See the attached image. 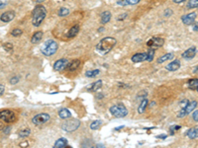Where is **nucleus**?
I'll return each instance as SVG.
<instances>
[{"mask_svg": "<svg viewBox=\"0 0 198 148\" xmlns=\"http://www.w3.org/2000/svg\"><path fill=\"white\" fill-rule=\"evenodd\" d=\"M69 63L68 59L67 58H61L59 60H57L54 63V69L56 71H62L63 69H66Z\"/></svg>", "mask_w": 198, "mask_h": 148, "instance_id": "nucleus-10", "label": "nucleus"}, {"mask_svg": "<svg viewBox=\"0 0 198 148\" xmlns=\"http://www.w3.org/2000/svg\"><path fill=\"white\" fill-rule=\"evenodd\" d=\"M32 1H34L35 3H41V2H43L44 0H32Z\"/></svg>", "mask_w": 198, "mask_h": 148, "instance_id": "nucleus-49", "label": "nucleus"}, {"mask_svg": "<svg viewBox=\"0 0 198 148\" xmlns=\"http://www.w3.org/2000/svg\"><path fill=\"white\" fill-rule=\"evenodd\" d=\"M117 3L119 5H121V6H125V5L127 4V1L126 0H117Z\"/></svg>", "mask_w": 198, "mask_h": 148, "instance_id": "nucleus-43", "label": "nucleus"}, {"mask_svg": "<svg viewBox=\"0 0 198 148\" xmlns=\"http://www.w3.org/2000/svg\"><path fill=\"white\" fill-rule=\"evenodd\" d=\"M99 69H94V70H88L85 72V76L88 77V78H93V77H96L98 74H99Z\"/></svg>", "mask_w": 198, "mask_h": 148, "instance_id": "nucleus-27", "label": "nucleus"}, {"mask_svg": "<svg viewBox=\"0 0 198 148\" xmlns=\"http://www.w3.org/2000/svg\"><path fill=\"white\" fill-rule=\"evenodd\" d=\"M164 44H165V39H162L161 37H153L147 42L148 47L150 49H155L162 47Z\"/></svg>", "mask_w": 198, "mask_h": 148, "instance_id": "nucleus-8", "label": "nucleus"}, {"mask_svg": "<svg viewBox=\"0 0 198 148\" xmlns=\"http://www.w3.org/2000/svg\"><path fill=\"white\" fill-rule=\"evenodd\" d=\"M19 80H20V77L19 76H14V77H12L10 79V83L12 84V85H15V84H17L19 82Z\"/></svg>", "mask_w": 198, "mask_h": 148, "instance_id": "nucleus-36", "label": "nucleus"}, {"mask_svg": "<svg viewBox=\"0 0 198 148\" xmlns=\"http://www.w3.org/2000/svg\"><path fill=\"white\" fill-rule=\"evenodd\" d=\"M127 1V4H129V5H135L137 3H139L141 0H126Z\"/></svg>", "mask_w": 198, "mask_h": 148, "instance_id": "nucleus-40", "label": "nucleus"}, {"mask_svg": "<svg viewBox=\"0 0 198 148\" xmlns=\"http://www.w3.org/2000/svg\"><path fill=\"white\" fill-rule=\"evenodd\" d=\"M188 103H189V101H188L187 99H184V100H182V101L179 103V106H180V108H184Z\"/></svg>", "mask_w": 198, "mask_h": 148, "instance_id": "nucleus-38", "label": "nucleus"}, {"mask_svg": "<svg viewBox=\"0 0 198 148\" xmlns=\"http://www.w3.org/2000/svg\"><path fill=\"white\" fill-rule=\"evenodd\" d=\"M193 31L198 32V23H195V24H194V26H193Z\"/></svg>", "mask_w": 198, "mask_h": 148, "instance_id": "nucleus-47", "label": "nucleus"}, {"mask_svg": "<svg viewBox=\"0 0 198 148\" xmlns=\"http://www.w3.org/2000/svg\"><path fill=\"white\" fill-rule=\"evenodd\" d=\"M43 36H44V34L42 31H38L36 32L33 35L32 39H31V43L32 44H38L39 42H41V39H43Z\"/></svg>", "mask_w": 198, "mask_h": 148, "instance_id": "nucleus-17", "label": "nucleus"}, {"mask_svg": "<svg viewBox=\"0 0 198 148\" xmlns=\"http://www.w3.org/2000/svg\"><path fill=\"white\" fill-rule=\"evenodd\" d=\"M67 146V140L66 138H59L57 141H56V143L54 145L55 148H65Z\"/></svg>", "mask_w": 198, "mask_h": 148, "instance_id": "nucleus-20", "label": "nucleus"}, {"mask_svg": "<svg viewBox=\"0 0 198 148\" xmlns=\"http://www.w3.org/2000/svg\"><path fill=\"white\" fill-rule=\"evenodd\" d=\"M173 56H174V54H173L172 53H166V54H164L162 56H161V58L158 59V63H162V62H165V61L171 60V59L173 58Z\"/></svg>", "mask_w": 198, "mask_h": 148, "instance_id": "nucleus-24", "label": "nucleus"}, {"mask_svg": "<svg viewBox=\"0 0 198 148\" xmlns=\"http://www.w3.org/2000/svg\"><path fill=\"white\" fill-rule=\"evenodd\" d=\"M59 116L62 119H67L72 117V113L67 109H66V108H62V109L60 110V112H59Z\"/></svg>", "mask_w": 198, "mask_h": 148, "instance_id": "nucleus-19", "label": "nucleus"}, {"mask_svg": "<svg viewBox=\"0 0 198 148\" xmlns=\"http://www.w3.org/2000/svg\"><path fill=\"white\" fill-rule=\"evenodd\" d=\"M172 1H173L174 3H177V4H179V3H182V2L186 1V0H172Z\"/></svg>", "mask_w": 198, "mask_h": 148, "instance_id": "nucleus-46", "label": "nucleus"}, {"mask_svg": "<svg viewBox=\"0 0 198 148\" xmlns=\"http://www.w3.org/2000/svg\"><path fill=\"white\" fill-rule=\"evenodd\" d=\"M167 137L166 134H161V135H158L156 136V138H162V139H166Z\"/></svg>", "mask_w": 198, "mask_h": 148, "instance_id": "nucleus-45", "label": "nucleus"}, {"mask_svg": "<svg viewBox=\"0 0 198 148\" xmlns=\"http://www.w3.org/2000/svg\"><path fill=\"white\" fill-rule=\"evenodd\" d=\"M193 72H194V73H198V65L193 69Z\"/></svg>", "mask_w": 198, "mask_h": 148, "instance_id": "nucleus-50", "label": "nucleus"}, {"mask_svg": "<svg viewBox=\"0 0 198 148\" xmlns=\"http://www.w3.org/2000/svg\"><path fill=\"white\" fill-rule=\"evenodd\" d=\"M47 16V9L43 5H37L32 12V23L35 27H40Z\"/></svg>", "mask_w": 198, "mask_h": 148, "instance_id": "nucleus-2", "label": "nucleus"}, {"mask_svg": "<svg viewBox=\"0 0 198 148\" xmlns=\"http://www.w3.org/2000/svg\"><path fill=\"white\" fill-rule=\"evenodd\" d=\"M80 65V60L79 59H74L72 61H71L67 65V68L69 71H74L77 68H78V66Z\"/></svg>", "mask_w": 198, "mask_h": 148, "instance_id": "nucleus-22", "label": "nucleus"}, {"mask_svg": "<svg viewBox=\"0 0 198 148\" xmlns=\"http://www.w3.org/2000/svg\"><path fill=\"white\" fill-rule=\"evenodd\" d=\"M30 133H31L30 129H24V130H21V132H19V136L20 137H27Z\"/></svg>", "mask_w": 198, "mask_h": 148, "instance_id": "nucleus-35", "label": "nucleus"}, {"mask_svg": "<svg viewBox=\"0 0 198 148\" xmlns=\"http://www.w3.org/2000/svg\"><path fill=\"white\" fill-rule=\"evenodd\" d=\"M116 44H117V41H116V39H114L112 37L103 38L96 45V50L98 52L99 54L105 55L115 47Z\"/></svg>", "mask_w": 198, "mask_h": 148, "instance_id": "nucleus-1", "label": "nucleus"}, {"mask_svg": "<svg viewBox=\"0 0 198 148\" xmlns=\"http://www.w3.org/2000/svg\"><path fill=\"white\" fill-rule=\"evenodd\" d=\"M185 135L187 136L189 139H195L198 137V126H196L195 127L190 128L187 132L185 133Z\"/></svg>", "mask_w": 198, "mask_h": 148, "instance_id": "nucleus-16", "label": "nucleus"}, {"mask_svg": "<svg viewBox=\"0 0 198 148\" xmlns=\"http://www.w3.org/2000/svg\"><path fill=\"white\" fill-rule=\"evenodd\" d=\"M196 91H197V92H198V88H197V89H196Z\"/></svg>", "mask_w": 198, "mask_h": 148, "instance_id": "nucleus-52", "label": "nucleus"}, {"mask_svg": "<svg viewBox=\"0 0 198 148\" xmlns=\"http://www.w3.org/2000/svg\"><path fill=\"white\" fill-rule=\"evenodd\" d=\"M15 18V13L13 11H6L1 16H0V20L3 23H9Z\"/></svg>", "mask_w": 198, "mask_h": 148, "instance_id": "nucleus-13", "label": "nucleus"}, {"mask_svg": "<svg viewBox=\"0 0 198 148\" xmlns=\"http://www.w3.org/2000/svg\"><path fill=\"white\" fill-rule=\"evenodd\" d=\"M101 123H102V122L99 121V119H96V121H93V122L90 123V128H91L92 130H96V129H98L99 127H100Z\"/></svg>", "mask_w": 198, "mask_h": 148, "instance_id": "nucleus-28", "label": "nucleus"}, {"mask_svg": "<svg viewBox=\"0 0 198 148\" xmlns=\"http://www.w3.org/2000/svg\"><path fill=\"white\" fill-rule=\"evenodd\" d=\"M179 67H180V61L178 59H176L171 61V63H168L166 68L168 71H176Z\"/></svg>", "mask_w": 198, "mask_h": 148, "instance_id": "nucleus-15", "label": "nucleus"}, {"mask_svg": "<svg viewBox=\"0 0 198 148\" xmlns=\"http://www.w3.org/2000/svg\"><path fill=\"white\" fill-rule=\"evenodd\" d=\"M23 31L21 29H19V28H16V29H14L12 32H11V35H12L13 37H20L22 35Z\"/></svg>", "mask_w": 198, "mask_h": 148, "instance_id": "nucleus-33", "label": "nucleus"}, {"mask_svg": "<svg viewBox=\"0 0 198 148\" xmlns=\"http://www.w3.org/2000/svg\"><path fill=\"white\" fill-rule=\"evenodd\" d=\"M123 127H116V128H115V130H120V129H122Z\"/></svg>", "mask_w": 198, "mask_h": 148, "instance_id": "nucleus-51", "label": "nucleus"}, {"mask_svg": "<svg viewBox=\"0 0 198 148\" xmlns=\"http://www.w3.org/2000/svg\"><path fill=\"white\" fill-rule=\"evenodd\" d=\"M78 32H79V26L78 25L72 26L71 29H69V31L67 32V38H73V37H75V36L77 35Z\"/></svg>", "mask_w": 198, "mask_h": 148, "instance_id": "nucleus-18", "label": "nucleus"}, {"mask_svg": "<svg viewBox=\"0 0 198 148\" xmlns=\"http://www.w3.org/2000/svg\"><path fill=\"white\" fill-rule=\"evenodd\" d=\"M196 106H197V102H196V101H191V102H189V103H188L187 105H186L184 108H181V110H180V111L178 112V113H177L176 117L179 118H182L186 117V116L189 115V113L195 109Z\"/></svg>", "mask_w": 198, "mask_h": 148, "instance_id": "nucleus-6", "label": "nucleus"}, {"mask_svg": "<svg viewBox=\"0 0 198 148\" xmlns=\"http://www.w3.org/2000/svg\"><path fill=\"white\" fill-rule=\"evenodd\" d=\"M148 104H149V101L147 98H144L141 102V104H140L139 108H138V113H143L146 109H147V107H148Z\"/></svg>", "mask_w": 198, "mask_h": 148, "instance_id": "nucleus-23", "label": "nucleus"}, {"mask_svg": "<svg viewBox=\"0 0 198 148\" xmlns=\"http://www.w3.org/2000/svg\"><path fill=\"white\" fill-rule=\"evenodd\" d=\"M4 91H5V87L2 84H0V96H2L4 94Z\"/></svg>", "mask_w": 198, "mask_h": 148, "instance_id": "nucleus-44", "label": "nucleus"}, {"mask_svg": "<svg viewBox=\"0 0 198 148\" xmlns=\"http://www.w3.org/2000/svg\"><path fill=\"white\" fill-rule=\"evenodd\" d=\"M57 49H59V44H57V42L53 39H48L44 43L43 48L41 49V53L46 56H51L57 53Z\"/></svg>", "mask_w": 198, "mask_h": 148, "instance_id": "nucleus-3", "label": "nucleus"}, {"mask_svg": "<svg viewBox=\"0 0 198 148\" xmlns=\"http://www.w3.org/2000/svg\"><path fill=\"white\" fill-rule=\"evenodd\" d=\"M100 18H101L102 24H106V23H108L110 19H111V13H110L109 11H104V12L101 13Z\"/></svg>", "mask_w": 198, "mask_h": 148, "instance_id": "nucleus-21", "label": "nucleus"}, {"mask_svg": "<svg viewBox=\"0 0 198 148\" xmlns=\"http://www.w3.org/2000/svg\"><path fill=\"white\" fill-rule=\"evenodd\" d=\"M79 126H80V122L78 119L69 118L62 123V130H65L67 132H72L74 130H77L79 127Z\"/></svg>", "mask_w": 198, "mask_h": 148, "instance_id": "nucleus-5", "label": "nucleus"}, {"mask_svg": "<svg viewBox=\"0 0 198 148\" xmlns=\"http://www.w3.org/2000/svg\"><path fill=\"white\" fill-rule=\"evenodd\" d=\"M126 16H127V14H125L124 16H123V15H122V16H120V17H119V18H118V21H121L122 19H123V20H124Z\"/></svg>", "mask_w": 198, "mask_h": 148, "instance_id": "nucleus-48", "label": "nucleus"}, {"mask_svg": "<svg viewBox=\"0 0 198 148\" xmlns=\"http://www.w3.org/2000/svg\"><path fill=\"white\" fill-rule=\"evenodd\" d=\"M171 14H172V10H171V9H166V10L165 11L164 16H165V17H168V16L171 15Z\"/></svg>", "mask_w": 198, "mask_h": 148, "instance_id": "nucleus-42", "label": "nucleus"}, {"mask_svg": "<svg viewBox=\"0 0 198 148\" xmlns=\"http://www.w3.org/2000/svg\"><path fill=\"white\" fill-rule=\"evenodd\" d=\"M187 8L188 9L198 8V0H189L187 3Z\"/></svg>", "mask_w": 198, "mask_h": 148, "instance_id": "nucleus-30", "label": "nucleus"}, {"mask_svg": "<svg viewBox=\"0 0 198 148\" xmlns=\"http://www.w3.org/2000/svg\"><path fill=\"white\" fill-rule=\"evenodd\" d=\"M57 14H59L60 17H66L69 14V10L67 8H65V7H62L59 10V12H57Z\"/></svg>", "mask_w": 198, "mask_h": 148, "instance_id": "nucleus-31", "label": "nucleus"}, {"mask_svg": "<svg viewBox=\"0 0 198 148\" xmlns=\"http://www.w3.org/2000/svg\"><path fill=\"white\" fill-rule=\"evenodd\" d=\"M180 128H181V127H180V126H176V124H173V126H171L170 127V132H171V135H173L176 132H178Z\"/></svg>", "mask_w": 198, "mask_h": 148, "instance_id": "nucleus-32", "label": "nucleus"}, {"mask_svg": "<svg viewBox=\"0 0 198 148\" xmlns=\"http://www.w3.org/2000/svg\"><path fill=\"white\" fill-rule=\"evenodd\" d=\"M155 49H150L147 52V60L148 61H153L155 58Z\"/></svg>", "mask_w": 198, "mask_h": 148, "instance_id": "nucleus-29", "label": "nucleus"}, {"mask_svg": "<svg viewBox=\"0 0 198 148\" xmlns=\"http://www.w3.org/2000/svg\"><path fill=\"white\" fill-rule=\"evenodd\" d=\"M195 54H196V48L195 47H191L188 49H186L185 52L181 54V56H182V58L189 60V59L194 58Z\"/></svg>", "mask_w": 198, "mask_h": 148, "instance_id": "nucleus-12", "label": "nucleus"}, {"mask_svg": "<svg viewBox=\"0 0 198 148\" xmlns=\"http://www.w3.org/2000/svg\"><path fill=\"white\" fill-rule=\"evenodd\" d=\"M50 118H51V116L49 113H38V115L35 116L32 118V123L35 124V126H41V124H44L47 122H49Z\"/></svg>", "mask_w": 198, "mask_h": 148, "instance_id": "nucleus-7", "label": "nucleus"}, {"mask_svg": "<svg viewBox=\"0 0 198 148\" xmlns=\"http://www.w3.org/2000/svg\"><path fill=\"white\" fill-rule=\"evenodd\" d=\"M195 18H196V13L193 12V13L183 15L181 17V21L183 22L184 25H192L195 23Z\"/></svg>", "mask_w": 198, "mask_h": 148, "instance_id": "nucleus-11", "label": "nucleus"}, {"mask_svg": "<svg viewBox=\"0 0 198 148\" xmlns=\"http://www.w3.org/2000/svg\"><path fill=\"white\" fill-rule=\"evenodd\" d=\"M147 60V53H135L132 56V61L137 63V62H143Z\"/></svg>", "mask_w": 198, "mask_h": 148, "instance_id": "nucleus-14", "label": "nucleus"}, {"mask_svg": "<svg viewBox=\"0 0 198 148\" xmlns=\"http://www.w3.org/2000/svg\"><path fill=\"white\" fill-rule=\"evenodd\" d=\"M187 86H188L189 89L196 90L198 88V79L197 78L190 79V80L188 81V83H187Z\"/></svg>", "mask_w": 198, "mask_h": 148, "instance_id": "nucleus-26", "label": "nucleus"}, {"mask_svg": "<svg viewBox=\"0 0 198 148\" xmlns=\"http://www.w3.org/2000/svg\"><path fill=\"white\" fill-rule=\"evenodd\" d=\"M3 48L6 52H12L13 50V44L10 43H5L3 44Z\"/></svg>", "mask_w": 198, "mask_h": 148, "instance_id": "nucleus-34", "label": "nucleus"}, {"mask_svg": "<svg viewBox=\"0 0 198 148\" xmlns=\"http://www.w3.org/2000/svg\"><path fill=\"white\" fill-rule=\"evenodd\" d=\"M110 113L115 118H124L128 115V110L125 108L123 104H117L114 105L109 109Z\"/></svg>", "mask_w": 198, "mask_h": 148, "instance_id": "nucleus-4", "label": "nucleus"}, {"mask_svg": "<svg viewBox=\"0 0 198 148\" xmlns=\"http://www.w3.org/2000/svg\"><path fill=\"white\" fill-rule=\"evenodd\" d=\"M0 119L4 123H13L16 119V116L12 111L3 110L0 112Z\"/></svg>", "mask_w": 198, "mask_h": 148, "instance_id": "nucleus-9", "label": "nucleus"}, {"mask_svg": "<svg viewBox=\"0 0 198 148\" xmlns=\"http://www.w3.org/2000/svg\"><path fill=\"white\" fill-rule=\"evenodd\" d=\"M147 96H148V92H146V91H142L141 95H139V96H138V98L143 100L144 98H147Z\"/></svg>", "mask_w": 198, "mask_h": 148, "instance_id": "nucleus-39", "label": "nucleus"}, {"mask_svg": "<svg viewBox=\"0 0 198 148\" xmlns=\"http://www.w3.org/2000/svg\"><path fill=\"white\" fill-rule=\"evenodd\" d=\"M9 0H0V9H3L8 4Z\"/></svg>", "mask_w": 198, "mask_h": 148, "instance_id": "nucleus-37", "label": "nucleus"}, {"mask_svg": "<svg viewBox=\"0 0 198 148\" xmlns=\"http://www.w3.org/2000/svg\"><path fill=\"white\" fill-rule=\"evenodd\" d=\"M192 118H193L195 122H198V110L193 113V115H192Z\"/></svg>", "mask_w": 198, "mask_h": 148, "instance_id": "nucleus-41", "label": "nucleus"}, {"mask_svg": "<svg viewBox=\"0 0 198 148\" xmlns=\"http://www.w3.org/2000/svg\"><path fill=\"white\" fill-rule=\"evenodd\" d=\"M101 87H102V81L98 80V81L93 83L90 86V88H88V90L92 91V92H97V91H99V89H100Z\"/></svg>", "mask_w": 198, "mask_h": 148, "instance_id": "nucleus-25", "label": "nucleus"}]
</instances>
